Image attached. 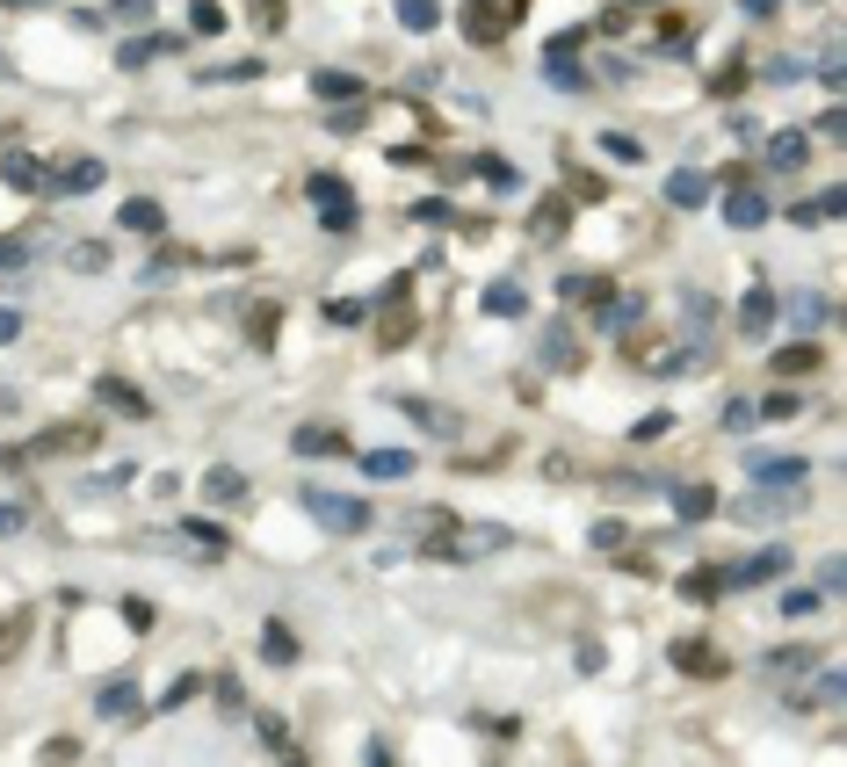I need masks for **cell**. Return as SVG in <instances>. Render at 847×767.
<instances>
[{
    "label": "cell",
    "mask_w": 847,
    "mask_h": 767,
    "mask_svg": "<svg viewBox=\"0 0 847 767\" xmlns=\"http://www.w3.org/2000/svg\"><path fill=\"white\" fill-rule=\"evenodd\" d=\"M305 514L319 521V529H334V536L370 529V507H362L355 493H326V485H305Z\"/></svg>",
    "instance_id": "1"
},
{
    "label": "cell",
    "mask_w": 847,
    "mask_h": 767,
    "mask_svg": "<svg viewBox=\"0 0 847 767\" xmlns=\"http://www.w3.org/2000/svg\"><path fill=\"white\" fill-rule=\"evenodd\" d=\"M312 203H319V218L334 232H355V189L341 174H312Z\"/></svg>",
    "instance_id": "2"
},
{
    "label": "cell",
    "mask_w": 847,
    "mask_h": 767,
    "mask_svg": "<svg viewBox=\"0 0 847 767\" xmlns=\"http://www.w3.org/2000/svg\"><path fill=\"white\" fill-rule=\"evenodd\" d=\"M507 15H514L507 0H464V15H457V22H464V37H471V44H500V37H507Z\"/></svg>",
    "instance_id": "3"
},
{
    "label": "cell",
    "mask_w": 847,
    "mask_h": 767,
    "mask_svg": "<svg viewBox=\"0 0 847 767\" xmlns=\"http://www.w3.org/2000/svg\"><path fill=\"white\" fill-rule=\"evenodd\" d=\"M87 189H102V160H87V152L44 174V196H87Z\"/></svg>",
    "instance_id": "4"
},
{
    "label": "cell",
    "mask_w": 847,
    "mask_h": 767,
    "mask_svg": "<svg viewBox=\"0 0 847 767\" xmlns=\"http://www.w3.org/2000/svg\"><path fill=\"white\" fill-rule=\"evenodd\" d=\"M782 572H790V550H753L746 565H724V587H768Z\"/></svg>",
    "instance_id": "5"
},
{
    "label": "cell",
    "mask_w": 847,
    "mask_h": 767,
    "mask_svg": "<svg viewBox=\"0 0 847 767\" xmlns=\"http://www.w3.org/2000/svg\"><path fill=\"white\" fill-rule=\"evenodd\" d=\"M746 471L761 478V485H782V493H797V485L811 478V464H804V456H761V449L746 456Z\"/></svg>",
    "instance_id": "6"
},
{
    "label": "cell",
    "mask_w": 847,
    "mask_h": 767,
    "mask_svg": "<svg viewBox=\"0 0 847 767\" xmlns=\"http://www.w3.org/2000/svg\"><path fill=\"white\" fill-rule=\"evenodd\" d=\"M768 218H775V203L732 181V196H724V225H732V232H753V225H768Z\"/></svg>",
    "instance_id": "7"
},
{
    "label": "cell",
    "mask_w": 847,
    "mask_h": 767,
    "mask_svg": "<svg viewBox=\"0 0 847 767\" xmlns=\"http://www.w3.org/2000/svg\"><path fill=\"white\" fill-rule=\"evenodd\" d=\"M768 326H775V290H768V283H753V290L739 297V333H746V341H761Z\"/></svg>",
    "instance_id": "8"
},
{
    "label": "cell",
    "mask_w": 847,
    "mask_h": 767,
    "mask_svg": "<svg viewBox=\"0 0 847 767\" xmlns=\"http://www.w3.org/2000/svg\"><path fill=\"white\" fill-rule=\"evenodd\" d=\"M203 500H210V507L247 500V471H239V464H210V471H203Z\"/></svg>",
    "instance_id": "9"
},
{
    "label": "cell",
    "mask_w": 847,
    "mask_h": 767,
    "mask_svg": "<svg viewBox=\"0 0 847 767\" xmlns=\"http://www.w3.org/2000/svg\"><path fill=\"white\" fill-rule=\"evenodd\" d=\"M674 666L695 673V681H717V673H724V652H717V644H703V637H688V644H674Z\"/></svg>",
    "instance_id": "10"
},
{
    "label": "cell",
    "mask_w": 847,
    "mask_h": 767,
    "mask_svg": "<svg viewBox=\"0 0 847 767\" xmlns=\"http://www.w3.org/2000/svg\"><path fill=\"white\" fill-rule=\"evenodd\" d=\"M312 95H319L326 109H341V102H362V80L341 73V66H319V73H312Z\"/></svg>",
    "instance_id": "11"
},
{
    "label": "cell",
    "mask_w": 847,
    "mask_h": 767,
    "mask_svg": "<svg viewBox=\"0 0 847 767\" xmlns=\"http://www.w3.org/2000/svg\"><path fill=\"white\" fill-rule=\"evenodd\" d=\"M0 181L22 189V196H44V160L37 152H8V160H0Z\"/></svg>",
    "instance_id": "12"
},
{
    "label": "cell",
    "mask_w": 847,
    "mask_h": 767,
    "mask_svg": "<svg viewBox=\"0 0 847 767\" xmlns=\"http://www.w3.org/2000/svg\"><path fill=\"white\" fill-rule=\"evenodd\" d=\"M594 304H601V319H594V326H609V333H630V326L645 319V297H630V290H623V297H609V290H601Z\"/></svg>",
    "instance_id": "13"
},
{
    "label": "cell",
    "mask_w": 847,
    "mask_h": 767,
    "mask_svg": "<svg viewBox=\"0 0 847 767\" xmlns=\"http://www.w3.org/2000/svg\"><path fill=\"white\" fill-rule=\"evenodd\" d=\"M95 710H102V717H116V724H124V717H138V681H131V673H116V681H102Z\"/></svg>",
    "instance_id": "14"
},
{
    "label": "cell",
    "mask_w": 847,
    "mask_h": 767,
    "mask_svg": "<svg viewBox=\"0 0 847 767\" xmlns=\"http://www.w3.org/2000/svg\"><path fill=\"white\" fill-rule=\"evenodd\" d=\"M290 449L297 456H341L348 435H341V427H326V420H312V427H297V435H290Z\"/></svg>",
    "instance_id": "15"
},
{
    "label": "cell",
    "mask_w": 847,
    "mask_h": 767,
    "mask_svg": "<svg viewBox=\"0 0 847 767\" xmlns=\"http://www.w3.org/2000/svg\"><path fill=\"white\" fill-rule=\"evenodd\" d=\"M804 160H811V138H804V131H775V138H768V167H775V174H797Z\"/></svg>",
    "instance_id": "16"
},
{
    "label": "cell",
    "mask_w": 847,
    "mask_h": 767,
    "mask_svg": "<svg viewBox=\"0 0 847 767\" xmlns=\"http://www.w3.org/2000/svg\"><path fill=\"white\" fill-rule=\"evenodd\" d=\"M703 196H710V174H703V167H674V174H667V203H674V210H695Z\"/></svg>",
    "instance_id": "17"
},
{
    "label": "cell",
    "mask_w": 847,
    "mask_h": 767,
    "mask_svg": "<svg viewBox=\"0 0 847 767\" xmlns=\"http://www.w3.org/2000/svg\"><path fill=\"white\" fill-rule=\"evenodd\" d=\"M543 73H551V87H565V95H587V73H580V58H572V51H543Z\"/></svg>",
    "instance_id": "18"
},
{
    "label": "cell",
    "mask_w": 847,
    "mask_h": 767,
    "mask_svg": "<svg viewBox=\"0 0 847 767\" xmlns=\"http://www.w3.org/2000/svg\"><path fill=\"white\" fill-rule=\"evenodd\" d=\"M95 391H102V406H116V413H131V420H145V413H153V398H145V391H131L124 377H102Z\"/></svg>",
    "instance_id": "19"
},
{
    "label": "cell",
    "mask_w": 847,
    "mask_h": 767,
    "mask_svg": "<svg viewBox=\"0 0 847 767\" xmlns=\"http://www.w3.org/2000/svg\"><path fill=\"white\" fill-rule=\"evenodd\" d=\"M826 319H833V297H819V290H804V297L790 304V326H797V333H819Z\"/></svg>",
    "instance_id": "20"
},
{
    "label": "cell",
    "mask_w": 847,
    "mask_h": 767,
    "mask_svg": "<svg viewBox=\"0 0 847 767\" xmlns=\"http://www.w3.org/2000/svg\"><path fill=\"white\" fill-rule=\"evenodd\" d=\"M362 471H370V478H413V449H370Z\"/></svg>",
    "instance_id": "21"
},
{
    "label": "cell",
    "mask_w": 847,
    "mask_h": 767,
    "mask_svg": "<svg viewBox=\"0 0 847 767\" xmlns=\"http://www.w3.org/2000/svg\"><path fill=\"white\" fill-rule=\"evenodd\" d=\"M486 312H493V319H522V312H529L522 283H486Z\"/></svg>",
    "instance_id": "22"
},
{
    "label": "cell",
    "mask_w": 847,
    "mask_h": 767,
    "mask_svg": "<svg viewBox=\"0 0 847 767\" xmlns=\"http://www.w3.org/2000/svg\"><path fill=\"white\" fill-rule=\"evenodd\" d=\"M674 514H681V521H710V514H717V493H710V485H681V493H674Z\"/></svg>",
    "instance_id": "23"
},
{
    "label": "cell",
    "mask_w": 847,
    "mask_h": 767,
    "mask_svg": "<svg viewBox=\"0 0 847 767\" xmlns=\"http://www.w3.org/2000/svg\"><path fill=\"white\" fill-rule=\"evenodd\" d=\"M181 536H189L203 558H225V550H232V536L218 529V521H181Z\"/></svg>",
    "instance_id": "24"
},
{
    "label": "cell",
    "mask_w": 847,
    "mask_h": 767,
    "mask_svg": "<svg viewBox=\"0 0 847 767\" xmlns=\"http://www.w3.org/2000/svg\"><path fill=\"white\" fill-rule=\"evenodd\" d=\"M681 312H688V319H681V326H688V341H703L710 319H717V304H710L703 290H688V297H681Z\"/></svg>",
    "instance_id": "25"
},
{
    "label": "cell",
    "mask_w": 847,
    "mask_h": 767,
    "mask_svg": "<svg viewBox=\"0 0 847 767\" xmlns=\"http://www.w3.org/2000/svg\"><path fill=\"white\" fill-rule=\"evenodd\" d=\"M811 370H819V348H811V341H797V348L775 355V377H811Z\"/></svg>",
    "instance_id": "26"
},
{
    "label": "cell",
    "mask_w": 847,
    "mask_h": 767,
    "mask_svg": "<svg viewBox=\"0 0 847 767\" xmlns=\"http://www.w3.org/2000/svg\"><path fill=\"white\" fill-rule=\"evenodd\" d=\"M775 608L797 623V616H819V608H826V594H819V587H782V601H775Z\"/></svg>",
    "instance_id": "27"
},
{
    "label": "cell",
    "mask_w": 847,
    "mask_h": 767,
    "mask_svg": "<svg viewBox=\"0 0 847 767\" xmlns=\"http://www.w3.org/2000/svg\"><path fill=\"white\" fill-rule=\"evenodd\" d=\"M124 225H131V232H160V225H167V210H160L153 196H131V203H124Z\"/></svg>",
    "instance_id": "28"
},
{
    "label": "cell",
    "mask_w": 847,
    "mask_h": 767,
    "mask_svg": "<svg viewBox=\"0 0 847 767\" xmlns=\"http://www.w3.org/2000/svg\"><path fill=\"white\" fill-rule=\"evenodd\" d=\"M790 702H797V710H819V702H840V673L826 666V673H819V681H811V688H797Z\"/></svg>",
    "instance_id": "29"
},
{
    "label": "cell",
    "mask_w": 847,
    "mask_h": 767,
    "mask_svg": "<svg viewBox=\"0 0 847 767\" xmlns=\"http://www.w3.org/2000/svg\"><path fill=\"white\" fill-rule=\"evenodd\" d=\"M399 413H406V420H420V427H435V435H449V427H457L442 406H428V398H399Z\"/></svg>",
    "instance_id": "30"
},
{
    "label": "cell",
    "mask_w": 847,
    "mask_h": 767,
    "mask_svg": "<svg viewBox=\"0 0 847 767\" xmlns=\"http://www.w3.org/2000/svg\"><path fill=\"white\" fill-rule=\"evenodd\" d=\"M174 37H131V44H116V66H145V58H160Z\"/></svg>",
    "instance_id": "31"
},
{
    "label": "cell",
    "mask_w": 847,
    "mask_h": 767,
    "mask_svg": "<svg viewBox=\"0 0 847 767\" xmlns=\"http://www.w3.org/2000/svg\"><path fill=\"white\" fill-rule=\"evenodd\" d=\"M189 29H196V37H218V29H225V8H218V0H189Z\"/></svg>",
    "instance_id": "32"
},
{
    "label": "cell",
    "mask_w": 847,
    "mask_h": 767,
    "mask_svg": "<svg viewBox=\"0 0 847 767\" xmlns=\"http://www.w3.org/2000/svg\"><path fill=\"white\" fill-rule=\"evenodd\" d=\"M362 319H370L362 297H326V326H362Z\"/></svg>",
    "instance_id": "33"
},
{
    "label": "cell",
    "mask_w": 847,
    "mask_h": 767,
    "mask_svg": "<svg viewBox=\"0 0 847 767\" xmlns=\"http://www.w3.org/2000/svg\"><path fill=\"white\" fill-rule=\"evenodd\" d=\"M601 152H609V160H623V167H638V160H645V145L630 138V131H601Z\"/></svg>",
    "instance_id": "34"
},
{
    "label": "cell",
    "mask_w": 847,
    "mask_h": 767,
    "mask_svg": "<svg viewBox=\"0 0 847 767\" xmlns=\"http://www.w3.org/2000/svg\"><path fill=\"white\" fill-rule=\"evenodd\" d=\"M261 652L276 659V666H290V659H297V637H290L283 623H268V630H261Z\"/></svg>",
    "instance_id": "35"
},
{
    "label": "cell",
    "mask_w": 847,
    "mask_h": 767,
    "mask_svg": "<svg viewBox=\"0 0 847 767\" xmlns=\"http://www.w3.org/2000/svg\"><path fill=\"white\" fill-rule=\"evenodd\" d=\"M399 22L406 29H435L442 22V0H399Z\"/></svg>",
    "instance_id": "36"
},
{
    "label": "cell",
    "mask_w": 847,
    "mask_h": 767,
    "mask_svg": "<svg viewBox=\"0 0 847 767\" xmlns=\"http://www.w3.org/2000/svg\"><path fill=\"white\" fill-rule=\"evenodd\" d=\"M218 80H261V58H225L218 73H203V87H218Z\"/></svg>",
    "instance_id": "37"
},
{
    "label": "cell",
    "mask_w": 847,
    "mask_h": 767,
    "mask_svg": "<svg viewBox=\"0 0 847 767\" xmlns=\"http://www.w3.org/2000/svg\"><path fill=\"white\" fill-rule=\"evenodd\" d=\"M478 174H486L493 189H514V181H522V174H514V160H500V152H478Z\"/></svg>",
    "instance_id": "38"
},
{
    "label": "cell",
    "mask_w": 847,
    "mask_h": 767,
    "mask_svg": "<svg viewBox=\"0 0 847 767\" xmlns=\"http://www.w3.org/2000/svg\"><path fill=\"white\" fill-rule=\"evenodd\" d=\"M377 341H384V348H406V341H413V312H391V319L377 326Z\"/></svg>",
    "instance_id": "39"
},
{
    "label": "cell",
    "mask_w": 847,
    "mask_h": 767,
    "mask_svg": "<svg viewBox=\"0 0 847 767\" xmlns=\"http://www.w3.org/2000/svg\"><path fill=\"white\" fill-rule=\"evenodd\" d=\"M623 543H630V529H623V521H594V550H609V558H623Z\"/></svg>",
    "instance_id": "40"
},
{
    "label": "cell",
    "mask_w": 847,
    "mask_h": 767,
    "mask_svg": "<svg viewBox=\"0 0 847 767\" xmlns=\"http://www.w3.org/2000/svg\"><path fill=\"white\" fill-rule=\"evenodd\" d=\"M753 420H761V406H753V398H732V406H724V427H732V435H746Z\"/></svg>",
    "instance_id": "41"
},
{
    "label": "cell",
    "mask_w": 847,
    "mask_h": 767,
    "mask_svg": "<svg viewBox=\"0 0 847 767\" xmlns=\"http://www.w3.org/2000/svg\"><path fill=\"white\" fill-rule=\"evenodd\" d=\"M73 268H87V275L109 268V247H102V239H80V247H73Z\"/></svg>",
    "instance_id": "42"
},
{
    "label": "cell",
    "mask_w": 847,
    "mask_h": 767,
    "mask_svg": "<svg viewBox=\"0 0 847 767\" xmlns=\"http://www.w3.org/2000/svg\"><path fill=\"white\" fill-rule=\"evenodd\" d=\"M768 666H775V673H811V666H819V652H804V644H797V652H775Z\"/></svg>",
    "instance_id": "43"
},
{
    "label": "cell",
    "mask_w": 847,
    "mask_h": 767,
    "mask_svg": "<svg viewBox=\"0 0 847 767\" xmlns=\"http://www.w3.org/2000/svg\"><path fill=\"white\" fill-rule=\"evenodd\" d=\"M739 87H746V66H739V58H732V66H724V73L710 80V95H724V102H732V95H739Z\"/></svg>",
    "instance_id": "44"
},
{
    "label": "cell",
    "mask_w": 847,
    "mask_h": 767,
    "mask_svg": "<svg viewBox=\"0 0 847 767\" xmlns=\"http://www.w3.org/2000/svg\"><path fill=\"white\" fill-rule=\"evenodd\" d=\"M681 587H688V601H710V594L724 587V572H688V579H681Z\"/></svg>",
    "instance_id": "45"
},
{
    "label": "cell",
    "mask_w": 847,
    "mask_h": 767,
    "mask_svg": "<svg viewBox=\"0 0 847 767\" xmlns=\"http://www.w3.org/2000/svg\"><path fill=\"white\" fill-rule=\"evenodd\" d=\"M667 427H674V420H667V413H645V420H638V427H630V442H659V435H667Z\"/></svg>",
    "instance_id": "46"
},
{
    "label": "cell",
    "mask_w": 847,
    "mask_h": 767,
    "mask_svg": "<svg viewBox=\"0 0 847 767\" xmlns=\"http://www.w3.org/2000/svg\"><path fill=\"white\" fill-rule=\"evenodd\" d=\"M196 688H203V681H196V673H181V681H174V688H167V695H160V710H181V702H189V695H196Z\"/></svg>",
    "instance_id": "47"
},
{
    "label": "cell",
    "mask_w": 847,
    "mask_h": 767,
    "mask_svg": "<svg viewBox=\"0 0 847 767\" xmlns=\"http://www.w3.org/2000/svg\"><path fill=\"white\" fill-rule=\"evenodd\" d=\"M261 746H268V753H290V731H283V717H261Z\"/></svg>",
    "instance_id": "48"
},
{
    "label": "cell",
    "mask_w": 847,
    "mask_h": 767,
    "mask_svg": "<svg viewBox=\"0 0 847 767\" xmlns=\"http://www.w3.org/2000/svg\"><path fill=\"white\" fill-rule=\"evenodd\" d=\"M283 15H290V0H254V22L261 29H283Z\"/></svg>",
    "instance_id": "49"
},
{
    "label": "cell",
    "mask_w": 847,
    "mask_h": 767,
    "mask_svg": "<svg viewBox=\"0 0 847 767\" xmlns=\"http://www.w3.org/2000/svg\"><path fill=\"white\" fill-rule=\"evenodd\" d=\"M276 319H283V304H254V341H268V333H276Z\"/></svg>",
    "instance_id": "50"
},
{
    "label": "cell",
    "mask_w": 847,
    "mask_h": 767,
    "mask_svg": "<svg viewBox=\"0 0 847 767\" xmlns=\"http://www.w3.org/2000/svg\"><path fill=\"white\" fill-rule=\"evenodd\" d=\"M761 413H768V420H790V413H797V391H768Z\"/></svg>",
    "instance_id": "51"
},
{
    "label": "cell",
    "mask_w": 847,
    "mask_h": 767,
    "mask_svg": "<svg viewBox=\"0 0 847 767\" xmlns=\"http://www.w3.org/2000/svg\"><path fill=\"white\" fill-rule=\"evenodd\" d=\"M124 623H131V630H153V601L131 594V601H124Z\"/></svg>",
    "instance_id": "52"
},
{
    "label": "cell",
    "mask_w": 847,
    "mask_h": 767,
    "mask_svg": "<svg viewBox=\"0 0 847 767\" xmlns=\"http://www.w3.org/2000/svg\"><path fill=\"white\" fill-rule=\"evenodd\" d=\"M29 261V247H22V239H0V275H15Z\"/></svg>",
    "instance_id": "53"
},
{
    "label": "cell",
    "mask_w": 847,
    "mask_h": 767,
    "mask_svg": "<svg viewBox=\"0 0 847 767\" xmlns=\"http://www.w3.org/2000/svg\"><path fill=\"white\" fill-rule=\"evenodd\" d=\"M840 579H847L840 558H826V565H819V594H840Z\"/></svg>",
    "instance_id": "54"
},
{
    "label": "cell",
    "mask_w": 847,
    "mask_h": 767,
    "mask_svg": "<svg viewBox=\"0 0 847 767\" xmlns=\"http://www.w3.org/2000/svg\"><path fill=\"white\" fill-rule=\"evenodd\" d=\"M739 8H746V15H753V22H768V15H775V8H782V0H739Z\"/></svg>",
    "instance_id": "55"
},
{
    "label": "cell",
    "mask_w": 847,
    "mask_h": 767,
    "mask_svg": "<svg viewBox=\"0 0 847 767\" xmlns=\"http://www.w3.org/2000/svg\"><path fill=\"white\" fill-rule=\"evenodd\" d=\"M22 333V312H0V341H15Z\"/></svg>",
    "instance_id": "56"
}]
</instances>
